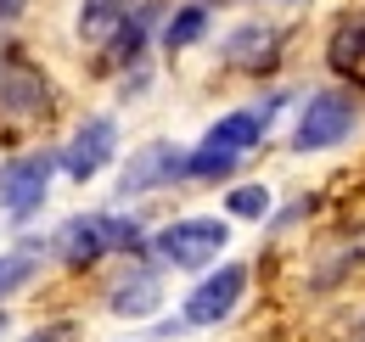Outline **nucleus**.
Wrapping results in <instances>:
<instances>
[{
  "label": "nucleus",
  "instance_id": "nucleus-1",
  "mask_svg": "<svg viewBox=\"0 0 365 342\" xmlns=\"http://www.w3.org/2000/svg\"><path fill=\"white\" fill-rule=\"evenodd\" d=\"M275 107H264V113H230V118H220V124L202 135V146L185 157V174L191 180H220V174H230L253 146H259V135H264V124H270Z\"/></svg>",
  "mask_w": 365,
  "mask_h": 342
},
{
  "label": "nucleus",
  "instance_id": "nucleus-2",
  "mask_svg": "<svg viewBox=\"0 0 365 342\" xmlns=\"http://www.w3.org/2000/svg\"><path fill=\"white\" fill-rule=\"evenodd\" d=\"M118 247H140V224L135 219H113V214H79L62 224L56 253L68 264H96V258L118 253Z\"/></svg>",
  "mask_w": 365,
  "mask_h": 342
},
{
  "label": "nucleus",
  "instance_id": "nucleus-3",
  "mask_svg": "<svg viewBox=\"0 0 365 342\" xmlns=\"http://www.w3.org/2000/svg\"><path fill=\"white\" fill-rule=\"evenodd\" d=\"M225 242H230L225 219H175L169 230L152 236V253L163 264H175V269H202V264H214L225 253Z\"/></svg>",
  "mask_w": 365,
  "mask_h": 342
},
{
  "label": "nucleus",
  "instance_id": "nucleus-4",
  "mask_svg": "<svg viewBox=\"0 0 365 342\" xmlns=\"http://www.w3.org/2000/svg\"><path fill=\"white\" fill-rule=\"evenodd\" d=\"M51 169H56V157H51V152L11 157V163L0 169V208H6L11 219L40 214V202H46V191H51Z\"/></svg>",
  "mask_w": 365,
  "mask_h": 342
},
{
  "label": "nucleus",
  "instance_id": "nucleus-5",
  "mask_svg": "<svg viewBox=\"0 0 365 342\" xmlns=\"http://www.w3.org/2000/svg\"><path fill=\"white\" fill-rule=\"evenodd\" d=\"M349 129H354V101H343L337 90H320V95L304 101V118H298L292 146L298 152H326V146L349 140Z\"/></svg>",
  "mask_w": 365,
  "mask_h": 342
},
{
  "label": "nucleus",
  "instance_id": "nucleus-6",
  "mask_svg": "<svg viewBox=\"0 0 365 342\" xmlns=\"http://www.w3.org/2000/svg\"><path fill=\"white\" fill-rule=\"evenodd\" d=\"M113 152H118V124L113 118H85V124L73 129V140L62 146V169L73 174V180H96V174L113 163Z\"/></svg>",
  "mask_w": 365,
  "mask_h": 342
},
{
  "label": "nucleus",
  "instance_id": "nucleus-7",
  "mask_svg": "<svg viewBox=\"0 0 365 342\" xmlns=\"http://www.w3.org/2000/svg\"><path fill=\"white\" fill-rule=\"evenodd\" d=\"M242 286H247V269H242V264H225L220 275H208V281L185 298V326H220L230 309H236Z\"/></svg>",
  "mask_w": 365,
  "mask_h": 342
},
{
  "label": "nucleus",
  "instance_id": "nucleus-8",
  "mask_svg": "<svg viewBox=\"0 0 365 342\" xmlns=\"http://www.w3.org/2000/svg\"><path fill=\"white\" fill-rule=\"evenodd\" d=\"M175 174H185V152H175L169 140H152V146H140L135 157H130V169H124V180H118V191H124V197H140V191L169 185Z\"/></svg>",
  "mask_w": 365,
  "mask_h": 342
},
{
  "label": "nucleus",
  "instance_id": "nucleus-9",
  "mask_svg": "<svg viewBox=\"0 0 365 342\" xmlns=\"http://www.w3.org/2000/svg\"><path fill=\"white\" fill-rule=\"evenodd\" d=\"M158 303H163V281H158L152 269H130V275L113 286V314H124V320L152 314Z\"/></svg>",
  "mask_w": 365,
  "mask_h": 342
},
{
  "label": "nucleus",
  "instance_id": "nucleus-10",
  "mask_svg": "<svg viewBox=\"0 0 365 342\" xmlns=\"http://www.w3.org/2000/svg\"><path fill=\"white\" fill-rule=\"evenodd\" d=\"M0 101L17 107V113H46V107H51L46 79H40V73H11V79L0 85Z\"/></svg>",
  "mask_w": 365,
  "mask_h": 342
},
{
  "label": "nucleus",
  "instance_id": "nucleus-11",
  "mask_svg": "<svg viewBox=\"0 0 365 342\" xmlns=\"http://www.w3.org/2000/svg\"><path fill=\"white\" fill-rule=\"evenodd\" d=\"M331 68H337V73H365V23H343V28H337Z\"/></svg>",
  "mask_w": 365,
  "mask_h": 342
},
{
  "label": "nucleus",
  "instance_id": "nucleus-12",
  "mask_svg": "<svg viewBox=\"0 0 365 342\" xmlns=\"http://www.w3.org/2000/svg\"><path fill=\"white\" fill-rule=\"evenodd\" d=\"M130 6H135V0H85V11H79V28H85L91 40H101V34H113V28L130 17Z\"/></svg>",
  "mask_w": 365,
  "mask_h": 342
},
{
  "label": "nucleus",
  "instance_id": "nucleus-13",
  "mask_svg": "<svg viewBox=\"0 0 365 342\" xmlns=\"http://www.w3.org/2000/svg\"><path fill=\"white\" fill-rule=\"evenodd\" d=\"M202 28H208V6H180V11L169 17V28H163V45H169V51H185V45L202 40Z\"/></svg>",
  "mask_w": 365,
  "mask_h": 342
},
{
  "label": "nucleus",
  "instance_id": "nucleus-14",
  "mask_svg": "<svg viewBox=\"0 0 365 342\" xmlns=\"http://www.w3.org/2000/svg\"><path fill=\"white\" fill-rule=\"evenodd\" d=\"M225 208H230V219H264L270 214V191L264 185H236L225 197Z\"/></svg>",
  "mask_w": 365,
  "mask_h": 342
},
{
  "label": "nucleus",
  "instance_id": "nucleus-15",
  "mask_svg": "<svg viewBox=\"0 0 365 342\" xmlns=\"http://www.w3.org/2000/svg\"><path fill=\"white\" fill-rule=\"evenodd\" d=\"M29 275H34V258H29V253L0 258V298H6V292H17V286H23Z\"/></svg>",
  "mask_w": 365,
  "mask_h": 342
},
{
  "label": "nucleus",
  "instance_id": "nucleus-16",
  "mask_svg": "<svg viewBox=\"0 0 365 342\" xmlns=\"http://www.w3.org/2000/svg\"><path fill=\"white\" fill-rule=\"evenodd\" d=\"M23 6H29V0H0V23H11V17L23 11Z\"/></svg>",
  "mask_w": 365,
  "mask_h": 342
},
{
  "label": "nucleus",
  "instance_id": "nucleus-17",
  "mask_svg": "<svg viewBox=\"0 0 365 342\" xmlns=\"http://www.w3.org/2000/svg\"><path fill=\"white\" fill-rule=\"evenodd\" d=\"M29 342H68V326H51V331H40V337H29Z\"/></svg>",
  "mask_w": 365,
  "mask_h": 342
},
{
  "label": "nucleus",
  "instance_id": "nucleus-18",
  "mask_svg": "<svg viewBox=\"0 0 365 342\" xmlns=\"http://www.w3.org/2000/svg\"><path fill=\"white\" fill-rule=\"evenodd\" d=\"M0 331H6V314H0Z\"/></svg>",
  "mask_w": 365,
  "mask_h": 342
},
{
  "label": "nucleus",
  "instance_id": "nucleus-19",
  "mask_svg": "<svg viewBox=\"0 0 365 342\" xmlns=\"http://www.w3.org/2000/svg\"><path fill=\"white\" fill-rule=\"evenodd\" d=\"M360 342H365V337H360Z\"/></svg>",
  "mask_w": 365,
  "mask_h": 342
}]
</instances>
